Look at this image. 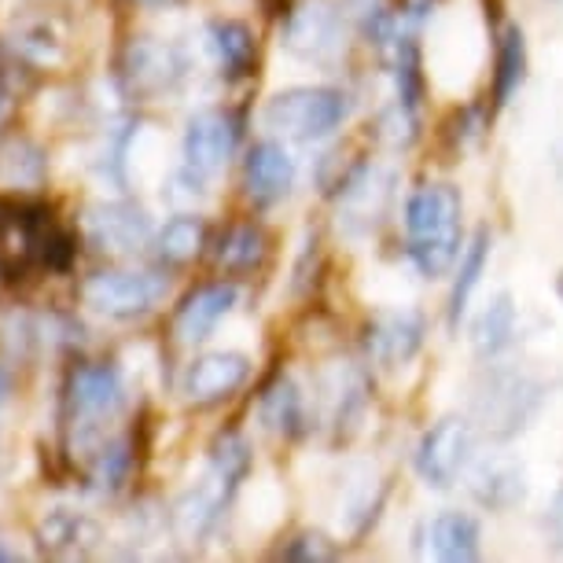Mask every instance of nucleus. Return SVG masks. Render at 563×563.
<instances>
[{"instance_id":"obj_1","label":"nucleus","mask_w":563,"mask_h":563,"mask_svg":"<svg viewBox=\"0 0 563 563\" xmlns=\"http://www.w3.org/2000/svg\"><path fill=\"white\" fill-rule=\"evenodd\" d=\"M406 251L412 265L431 280H439L461 262L464 199L453 185L431 180L406 199Z\"/></svg>"},{"instance_id":"obj_2","label":"nucleus","mask_w":563,"mask_h":563,"mask_svg":"<svg viewBox=\"0 0 563 563\" xmlns=\"http://www.w3.org/2000/svg\"><path fill=\"white\" fill-rule=\"evenodd\" d=\"M545 406V384L516 365H486L472 384L467 420L490 442H512Z\"/></svg>"},{"instance_id":"obj_3","label":"nucleus","mask_w":563,"mask_h":563,"mask_svg":"<svg viewBox=\"0 0 563 563\" xmlns=\"http://www.w3.org/2000/svg\"><path fill=\"white\" fill-rule=\"evenodd\" d=\"M67 420L78 439V450H97L103 442L100 428L114 420L125 406V384L122 372L108 365V361H92V365H78L67 376Z\"/></svg>"},{"instance_id":"obj_4","label":"nucleus","mask_w":563,"mask_h":563,"mask_svg":"<svg viewBox=\"0 0 563 563\" xmlns=\"http://www.w3.org/2000/svg\"><path fill=\"white\" fill-rule=\"evenodd\" d=\"M346 92L328 89V85H295L284 89L265 103L262 122L269 125L276 136H288V141H324L332 136L339 125L346 122Z\"/></svg>"},{"instance_id":"obj_5","label":"nucleus","mask_w":563,"mask_h":563,"mask_svg":"<svg viewBox=\"0 0 563 563\" xmlns=\"http://www.w3.org/2000/svg\"><path fill=\"white\" fill-rule=\"evenodd\" d=\"M346 12L335 0H299L284 19V52L313 67H332L343 56Z\"/></svg>"},{"instance_id":"obj_6","label":"nucleus","mask_w":563,"mask_h":563,"mask_svg":"<svg viewBox=\"0 0 563 563\" xmlns=\"http://www.w3.org/2000/svg\"><path fill=\"white\" fill-rule=\"evenodd\" d=\"M166 295V276L147 269H103L89 276L81 288V299L92 313L111 321H136L152 313Z\"/></svg>"},{"instance_id":"obj_7","label":"nucleus","mask_w":563,"mask_h":563,"mask_svg":"<svg viewBox=\"0 0 563 563\" xmlns=\"http://www.w3.org/2000/svg\"><path fill=\"white\" fill-rule=\"evenodd\" d=\"M122 85L136 100H158L180 89L188 74V59L174 41L163 37H133L122 52Z\"/></svg>"},{"instance_id":"obj_8","label":"nucleus","mask_w":563,"mask_h":563,"mask_svg":"<svg viewBox=\"0 0 563 563\" xmlns=\"http://www.w3.org/2000/svg\"><path fill=\"white\" fill-rule=\"evenodd\" d=\"M472 445H475V428L467 417H442L434 428L423 434L417 445V475L434 490L456 483V475H464L467 461H472Z\"/></svg>"},{"instance_id":"obj_9","label":"nucleus","mask_w":563,"mask_h":563,"mask_svg":"<svg viewBox=\"0 0 563 563\" xmlns=\"http://www.w3.org/2000/svg\"><path fill=\"white\" fill-rule=\"evenodd\" d=\"M81 225L85 236L111 254H136L147 243H155V225L147 210L130 203V199H103V203L85 207Z\"/></svg>"},{"instance_id":"obj_10","label":"nucleus","mask_w":563,"mask_h":563,"mask_svg":"<svg viewBox=\"0 0 563 563\" xmlns=\"http://www.w3.org/2000/svg\"><path fill=\"white\" fill-rule=\"evenodd\" d=\"M240 144V122L225 108L196 111L185 125V166L199 177H214L225 169Z\"/></svg>"},{"instance_id":"obj_11","label":"nucleus","mask_w":563,"mask_h":563,"mask_svg":"<svg viewBox=\"0 0 563 563\" xmlns=\"http://www.w3.org/2000/svg\"><path fill=\"white\" fill-rule=\"evenodd\" d=\"M464 483H467V494L483 508H490V512H508V508L523 505L530 490L523 461H516V456H508V453L472 456L464 467Z\"/></svg>"},{"instance_id":"obj_12","label":"nucleus","mask_w":563,"mask_h":563,"mask_svg":"<svg viewBox=\"0 0 563 563\" xmlns=\"http://www.w3.org/2000/svg\"><path fill=\"white\" fill-rule=\"evenodd\" d=\"M251 376V357L240 350H210V354L196 357L188 365L185 379H180V395L192 406H218V401L232 398L247 384Z\"/></svg>"},{"instance_id":"obj_13","label":"nucleus","mask_w":563,"mask_h":563,"mask_svg":"<svg viewBox=\"0 0 563 563\" xmlns=\"http://www.w3.org/2000/svg\"><path fill=\"white\" fill-rule=\"evenodd\" d=\"M417 556L442 563H472L483 556V530L479 519L467 512H439L417 527Z\"/></svg>"},{"instance_id":"obj_14","label":"nucleus","mask_w":563,"mask_h":563,"mask_svg":"<svg viewBox=\"0 0 563 563\" xmlns=\"http://www.w3.org/2000/svg\"><path fill=\"white\" fill-rule=\"evenodd\" d=\"M390 196H395V174L379 166H357L339 180V210L350 232H368L387 214Z\"/></svg>"},{"instance_id":"obj_15","label":"nucleus","mask_w":563,"mask_h":563,"mask_svg":"<svg viewBox=\"0 0 563 563\" xmlns=\"http://www.w3.org/2000/svg\"><path fill=\"white\" fill-rule=\"evenodd\" d=\"M229 497H232V486L221 479L218 472H210L207 479L188 486L174 501V508H169V530H174V538L180 545H199V541L218 527Z\"/></svg>"},{"instance_id":"obj_16","label":"nucleus","mask_w":563,"mask_h":563,"mask_svg":"<svg viewBox=\"0 0 563 563\" xmlns=\"http://www.w3.org/2000/svg\"><path fill=\"white\" fill-rule=\"evenodd\" d=\"M423 346V317L412 310H384L365 324V350L379 368H401Z\"/></svg>"},{"instance_id":"obj_17","label":"nucleus","mask_w":563,"mask_h":563,"mask_svg":"<svg viewBox=\"0 0 563 563\" xmlns=\"http://www.w3.org/2000/svg\"><path fill=\"white\" fill-rule=\"evenodd\" d=\"M295 185V158L288 155V147L276 141L254 144L247 158H243V188H247L251 203L273 207L291 192Z\"/></svg>"},{"instance_id":"obj_18","label":"nucleus","mask_w":563,"mask_h":563,"mask_svg":"<svg viewBox=\"0 0 563 563\" xmlns=\"http://www.w3.org/2000/svg\"><path fill=\"white\" fill-rule=\"evenodd\" d=\"M240 299V288L236 284H203L180 302V310L174 317V335L180 343H203V339L214 335V328L225 321L232 313V306Z\"/></svg>"},{"instance_id":"obj_19","label":"nucleus","mask_w":563,"mask_h":563,"mask_svg":"<svg viewBox=\"0 0 563 563\" xmlns=\"http://www.w3.org/2000/svg\"><path fill=\"white\" fill-rule=\"evenodd\" d=\"M258 420L262 428L276 434V439H302L306 434V401H302V390L295 387L291 376H276L269 387L262 390L258 398Z\"/></svg>"},{"instance_id":"obj_20","label":"nucleus","mask_w":563,"mask_h":563,"mask_svg":"<svg viewBox=\"0 0 563 563\" xmlns=\"http://www.w3.org/2000/svg\"><path fill=\"white\" fill-rule=\"evenodd\" d=\"M100 541V527L92 523L89 516L70 512V508H56L41 519L37 527V545L48 552V556H70V552H85Z\"/></svg>"},{"instance_id":"obj_21","label":"nucleus","mask_w":563,"mask_h":563,"mask_svg":"<svg viewBox=\"0 0 563 563\" xmlns=\"http://www.w3.org/2000/svg\"><path fill=\"white\" fill-rule=\"evenodd\" d=\"M512 339H516V302H512V295L501 291V295H494L479 310V317L472 321V350L490 361L497 354H505V350L512 346Z\"/></svg>"},{"instance_id":"obj_22","label":"nucleus","mask_w":563,"mask_h":563,"mask_svg":"<svg viewBox=\"0 0 563 563\" xmlns=\"http://www.w3.org/2000/svg\"><path fill=\"white\" fill-rule=\"evenodd\" d=\"M210 45L218 52V63L225 70V78H247L258 63V45H254V34L247 23L240 19H214L210 23Z\"/></svg>"},{"instance_id":"obj_23","label":"nucleus","mask_w":563,"mask_h":563,"mask_svg":"<svg viewBox=\"0 0 563 563\" xmlns=\"http://www.w3.org/2000/svg\"><path fill=\"white\" fill-rule=\"evenodd\" d=\"M486 262H490V229H475L472 243L461 251V262H456V276H453V291H450V328L456 332V324H461V317L467 310V299H472V291L479 288L483 280V269Z\"/></svg>"},{"instance_id":"obj_24","label":"nucleus","mask_w":563,"mask_h":563,"mask_svg":"<svg viewBox=\"0 0 563 563\" xmlns=\"http://www.w3.org/2000/svg\"><path fill=\"white\" fill-rule=\"evenodd\" d=\"M527 78V37L519 26H505L497 37V63H494V108H505L519 92Z\"/></svg>"},{"instance_id":"obj_25","label":"nucleus","mask_w":563,"mask_h":563,"mask_svg":"<svg viewBox=\"0 0 563 563\" xmlns=\"http://www.w3.org/2000/svg\"><path fill=\"white\" fill-rule=\"evenodd\" d=\"M45 169V152L26 136H12V141L0 144V185L4 188H41Z\"/></svg>"},{"instance_id":"obj_26","label":"nucleus","mask_w":563,"mask_h":563,"mask_svg":"<svg viewBox=\"0 0 563 563\" xmlns=\"http://www.w3.org/2000/svg\"><path fill=\"white\" fill-rule=\"evenodd\" d=\"M343 12L376 48L390 52L395 48V41L401 37L398 34V12H395L390 0H343Z\"/></svg>"},{"instance_id":"obj_27","label":"nucleus","mask_w":563,"mask_h":563,"mask_svg":"<svg viewBox=\"0 0 563 563\" xmlns=\"http://www.w3.org/2000/svg\"><path fill=\"white\" fill-rule=\"evenodd\" d=\"M203 240H207L203 221L192 214H177L155 232V251H158V258L169 265H185L203 251Z\"/></svg>"},{"instance_id":"obj_28","label":"nucleus","mask_w":563,"mask_h":563,"mask_svg":"<svg viewBox=\"0 0 563 563\" xmlns=\"http://www.w3.org/2000/svg\"><path fill=\"white\" fill-rule=\"evenodd\" d=\"M133 472V445L130 439H103L97 450H92V461H89V479L97 490L103 494H114L122 490L125 479Z\"/></svg>"},{"instance_id":"obj_29","label":"nucleus","mask_w":563,"mask_h":563,"mask_svg":"<svg viewBox=\"0 0 563 563\" xmlns=\"http://www.w3.org/2000/svg\"><path fill=\"white\" fill-rule=\"evenodd\" d=\"M269 254V240L258 225H236L225 232L218 247V265L221 269H232V273H247V269H258Z\"/></svg>"},{"instance_id":"obj_30","label":"nucleus","mask_w":563,"mask_h":563,"mask_svg":"<svg viewBox=\"0 0 563 563\" xmlns=\"http://www.w3.org/2000/svg\"><path fill=\"white\" fill-rule=\"evenodd\" d=\"M210 472H218L236 490L251 472V442L236 431L218 434L214 445H210Z\"/></svg>"},{"instance_id":"obj_31","label":"nucleus","mask_w":563,"mask_h":563,"mask_svg":"<svg viewBox=\"0 0 563 563\" xmlns=\"http://www.w3.org/2000/svg\"><path fill=\"white\" fill-rule=\"evenodd\" d=\"M15 52H23L26 59L41 63V67H48V63H59L63 59V34H59V26L52 23V19H34V23H26L15 34Z\"/></svg>"},{"instance_id":"obj_32","label":"nucleus","mask_w":563,"mask_h":563,"mask_svg":"<svg viewBox=\"0 0 563 563\" xmlns=\"http://www.w3.org/2000/svg\"><path fill=\"white\" fill-rule=\"evenodd\" d=\"M339 549L328 541L324 534H295L288 545L280 549V560H299V563H324V560H335Z\"/></svg>"},{"instance_id":"obj_33","label":"nucleus","mask_w":563,"mask_h":563,"mask_svg":"<svg viewBox=\"0 0 563 563\" xmlns=\"http://www.w3.org/2000/svg\"><path fill=\"white\" fill-rule=\"evenodd\" d=\"M541 527H545V538L552 541V545L563 549V486H560V494L552 497V505H549L545 519H541Z\"/></svg>"},{"instance_id":"obj_34","label":"nucleus","mask_w":563,"mask_h":563,"mask_svg":"<svg viewBox=\"0 0 563 563\" xmlns=\"http://www.w3.org/2000/svg\"><path fill=\"white\" fill-rule=\"evenodd\" d=\"M552 158H556V174H560V180H563V136L556 141V152H552Z\"/></svg>"},{"instance_id":"obj_35","label":"nucleus","mask_w":563,"mask_h":563,"mask_svg":"<svg viewBox=\"0 0 563 563\" xmlns=\"http://www.w3.org/2000/svg\"><path fill=\"white\" fill-rule=\"evenodd\" d=\"M8 390H12V379H8V372H4V368H0V401H4V398H8Z\"/></svg>"},{"instance_id":"obj_36","label":"nucleus","mask_w":563,"mask_h":563,"mask_svg":"<svg viewBox=\"0 0 563 563\" xmlns=\"http://www.w3.org/2000/svg\"><path fill=\"white\" fill-rule=\"evenodd\" d=\"M8 119V100H4V92H0V125H4Z\"/></svg>"},{"instance_id":"obj_37","label":"nucleus","mask_w":563,"mask_h":563,"mask_svg":"<svg viewBox=\"0 0 563 563\" xmlns=\"http://www.w3.org/2000/svg\"><path fill=\"white\" fill-rule=\"evenodd\" d=\"M0 560H15V552H12V549H4V545H0Z\"/></svg>"},{"instance_id":"obj_38","label":"nucleus","mask_w":563,"mask_h":563,"mask_svg":"<svg viewBox=\"0 0 563 563\" xmlns=\"http://www.w3.org/2000/svg\"><path fill=\"white\" fill-rule=\"evenodd\" d=\"M552 4H560V8H563V0H552Z\"/></svg>"},{"instance_id":"obj_39","label":"nucleus","mask_w":563,"mask_h":563,"mask_svg":"<svg viewBox=\"0 0 563 563\" xmlns=\"http://www.w3.org/2000/svg\"><path fill=\"white\" fill-rule=\"evenodd\" d=\"M560 291H563V280H560Z\"/></svg>"}]
</instances>
